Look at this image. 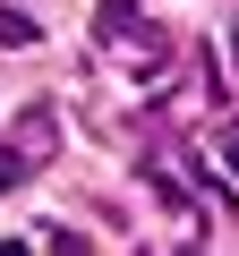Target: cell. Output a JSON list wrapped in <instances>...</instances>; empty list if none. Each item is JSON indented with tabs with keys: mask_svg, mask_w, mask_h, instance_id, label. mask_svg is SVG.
Here are the masks:
<instances>
[{
	"mask_svg": "<svg viewBox=\"0 0 239 256\" xmlns=\"http://www.w3.org/2000/svg\"><path fill=\"white\" fill-rule=\"evenodd\" d=\"M102 43H154L146 18H137V0H102Z\"/></svg>",
	"mask_w": 239,
	"mask_h": 256,
	"instance_id": "6da1fadb",
	"label": "cell"
},
{
	"mask_svg": "<svg viewBox=\"0 0 239 256\" xmlns=\"http://www.w3.org/2000/svg\"><path fill=\"white\" fill-rule=\"evenodd\" d=\"M0 43H9V52H26V43H43V26H34L26 9H9V0H0Z\"/></svg>",
	"mask_w": 239,
	"mask_h": 256,
	"instance_id": "7a4b0ae2",
	"label": "cell"
},
{
	"mask_svg": "<svg viewBox=\"0 0 239 256\" xmlns=\"http://www.w3.org/2000/svg\"><path fill=\"white\" fill-rule=\"evenodd\" d=\"M0 256H26V248H18V239H0Z\"/></svg>",
	"mask_w": 239,
	"mask_h": 256,
	"instance_id": "3957f363",
	"label": "cell"
},
{
	"mask_svg": "<svg viewBox=\"0 0 239 256\" xmlns=\"http://www.w3.org/2000/svg\"><path fill=\"white\" fill-rule=\"evenodd\" d=\"M230 171H239V137H230Z\"/></svg>",
	"mask_w": 239,
	"mask_h": 256,
	"instance_id": "277c9868",
	"label": "cell"
},
{
	"mask_svg": "<svg viewBox=\"0 0 239 256\" xmlns=\"http://www.w3.org/2000/svg\"><path fill=\"white\" fill-rule=\"evenodd\" d=\"M0 188H9V162H0Z\"/></svg>",
	"mask_w": 239,
	"mask_h": 256,
	"instance_id": "5b68a950",
	"label": "cell"
},
{
	"mask_svg": "<svg viewBox=\"0 0 239 256\" xmlns=\"http://www.w3.org/2000/svg\"><path fill=\"white\" fill-rule=\"evenodd\" d=\"M230 52H239V34H230Z\"/></svg>",
	"mask_w": 239,
	"mask_h": 256,
	"instance_id": "8992f818",
	"label": "cell"
}]
</instances>
